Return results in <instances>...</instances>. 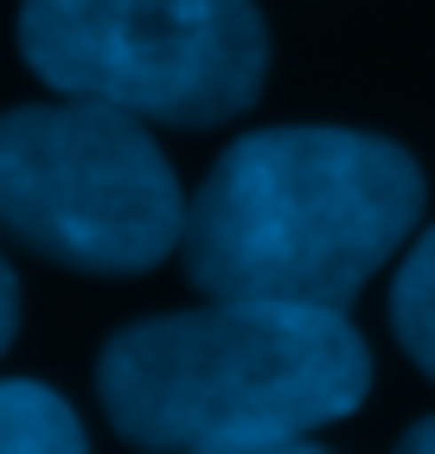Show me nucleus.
<instances>
[{
  "mask_svg": "<svg viewBox=\"0 0 435 454\" xmlns=\"http://www.w3.org/2000/svg\"><path fill=\"white\" fill-rule=\"evenodd\" d=\"M423 167L365 129H257L186 205V276L211 301H346L423 224Z\"/></svg>",
  "mask_w": 435,
  "mask_h": 454,
  "instance_id": "f257e3e1",
  "label": "nucleus"
},
{
  "mask_svg": "<svg viewBox=\"0 0 435 454\" xmlns=\"http://www.w3.org/2000/svg\"><path fill=\"white\" fill-rule=\"evenodd\" d=\"M371 352L339 308L211 301L122 326L97 358V397L122 442L179 454H275L352 416Z\"/></svg>",
  "mask_w": 435,
  "mask_h": 454,
  "instance_id": "f03ea898",
  "label": "nucleus"
},
{
  "mask_svg": "<svg viewBox=\"0 0 435 454\" xmlns=\"http://www.w3.org/2000/svg\"><path fill=\"white\" fill-rule=\"evenodd\" d=\"M0 231L77 276H147L179 250L186 199L135 109L20 103L0 115Z\"/></svg>",
  "mask_w": 435,
  "mask_h": 454,
  "instance_id": "7ed1b4c3",
  "label": "nucleus"
},
{
  "mask_svg": "<svg viewBox=\"0 0 435 454\" xmlns=\"http://www.w3.org/2000/svg\"><path fill=\"white\" fill-rule=\"evenodd\" d=\"M20 58L58 97L218 129L257 103L269 33L257 0H20Z\"/></svg>",
  "mask_w": 435,
  "mask_h": 454,
  "instance_id": "20e7f679",
  "label": "nucleus"
},
{
  "mask_svg": "<svg viewBox=\"0 0 435 454\" xmlns=\"http://www.w3.org/2000/svg\"><path fill=\"white\" fill-rule=\"evenodd\" d=\"M90 435L77 410L51 384L7 378L0 384V454H83Z\"/></svg>",
  "mask_w": 435,
  "mask_h": 454,
  "instance_id": "39448f33",
  "label": "nucleus"
},
{
  "mask_svg": "<svg viewBox=\"0 0 435 454\" xmlns=\"http://www.w3.org/2000/svg\"><path fill=\"white\" fill-rule=\"evenodd\" d=\"M391 326H397V346L423 365V378H435V224L410 244V256L397 262Z\"/></svg>",
  "mask_w": 435,
  "mask_h": 454,
  "instance_id": "423d86ee",
  "label": "nucleus"
},
{
  "mask_svg": "<svg viewBox=\"0 0 435 454\" xmlns=\"http://www.w3.org/2000/svg\"><path fill=\"white\" fill-rule=\"evenodd\" d=\"M13 333H20V282H13V262L0 256V352L13 346Z\"/></svg>",
  "mask_w": 435,
  "mask_h": 454,
  "instance_id": "0eeeda50",
  "label": "nucleus"
},
{
  "mask_svg": "<svg viewBox=\"0 0 435 454\" xmlns=\"http://www.w3.org/2000/svg\"><path fill=\"white\" fill-rule=\"evenodd\" d=\"M403 448H410V454H435V416H423L416 429L403 435Z\"/></svg>",
  "mask_w": 435,
  "mask_h": 454,
  "instance_id": "6e6552de",
  "label": "nucleus"
}]
</instances>
